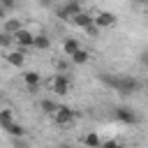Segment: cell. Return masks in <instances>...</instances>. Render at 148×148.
<instances>
[{
  "label": "cell",
  "mask_w": 148,
  "mask_h": 148,
  "mask_svg": "<svg viewBox=\"0 0 148 148\" xmlns=\"http://www.w3.org/2000/svg\"><path fill=\"white\" fill-rule=\"evenodd\" d=\"M102 81L109 83L111 88H116V92H120V95H134L139 90V81L132 76H111V79L102 76Z\"/></svg>",
  "instance_id": "obj_1"
},
{
  "label": "cell",
  "mask_w": 148,
  "mask_h": 148,
  "mask_svg": "<svg viewBox=\"0 0 148 148\" xmlns=\"http://www.w3.org/2000/svg\"><path fill=\"white\" fill-rule=\"evenodd\" d=\"M53 123L60 125V127L72 125V123H74V111H72L69 106H65V104H58V111L53 113Z\"/></svg>",
  "instance_id": "obj_2"
},
{
  "label": "cell",
  "mask_w": 148,
  "mask_h": 148,
  "mask_svg": "<svg viewBox=\"0 0 148 148\" xmlns=\"http://www.w3.org/2000/svg\"><path fill=\"white\" fill-rule=\"evenodd\" d=\"M81 12H83V9H81L79 2H65L62 7L56 9V14H58L60 18H65V21H72V18H74L76 14H81Z\"/></svg>",
  "instance_id": "obj_3"
},
{
  "label": "cell",
  "mask_w": 148,
  "mask_h": 148,
  "mask_svg": "<svg viewBox=\"0 0 148 148\" xmlns=\"http://www.w3.org/2000/svg\"><path fill=\"white\" fill-rule=\"evenodd\" d=\"M51 86H53V92H56V95H67V92H69V76L60 72V74L53 76V83H51Z\"/></svg>",
  "instance_id": "obj_4"
},
{
  "label": "cell",
  "mask_w": 148,
  "mask_h": 148,
  "mask_svg": "<svg viewBox=\"0 0 148 148\" xmlns=\"http://www.w3.org/2000/svg\"><path fill=\"white\" fill-rule=\"evenodd\" d=\"M14 44H16V46H23V49H25V46H32V44H35V35H32L28 28H21V30L14 35Z\"/></svg>",
  "instance_id": "obj_5"
},
{
  "label": "cell",
  "mask_w": 148,
  "mask_h": 148,
  "mask_svg": "<svg viewBox=\"0 0 148 148\" xmlns=\"http://www.w3.org/2000/svg\"><path fill=\"white\" fill-rule=\"evenodd\" d=\"M69 23H74L76 28H81V30H86V28H90L92 23H95V16L92 14H88V12H81V14H76Z\"/></svg>",
  "instance_id": "obj_6"
},
{
  "label": "cell",
  "mask_w": 148,
  "mask_h": 148,
  "mask_svg": "<svg viewBox=\"0 0 148 148\" xmlns=\"http://www.w3.org/2000/svg\"><path fill=\"white\" fill-rule=\"evenodd\" d=\"M116 118H118L120 123H125V125H134V123H136V113H134L132 109H127V106H118V109H116Z\"/></svg>",
  "instance_id": "obj_7"
},
{
  "label": "cell",
  "mask_w": 148,
  "mask_h": 148,
  "mask_svg": "<svg viewBox=\"0 0 148 148\" xmlns=\"http://www.w3.org/2000/svg\"><path fill=\"white\" fill-rule=\"evenodd\" d=\"M95 25H97V28H111V25H116V14H111V12H99V14L95 16Z\"/></svg>",
  "instance_id": "obj_8"
},
{
  "label": "cell",
  "mask_w": 148,
  "mask_h": 148,
  "mask_svg": "<svg viewBox=\"0 0 148 148\" xmlns=\"http://www.w3.org/2000/svg\"><path fill=\"white\" fill-rule=\"evenodd\" d=\"M39 81H42V79H39L37 72H32V69H30V72H23V83H25V88H28L30 92H37Z\"/></svg>",
  "instance_id": "obj_9"
},
{
  "label": "cell",
  "mask_w": 148,
  "mask_h": 148,
  "mask_svg": "<svg viewBox=\"0 0 148 148\" xmlns=\"http://www.w3.org/2000/svg\"><path fill=\"white\" fill-rule=\"evenodd\" d=\"M79 49H81V44H79V39H76V37H65V39H62V53H65V56H69V58H72Z\"/></svg>",
  "instance_id": "obj_10"
},
{
  "label": "cell",
  "mask_w": 148,
  "mask_h": 148,
  "mask_svg": "<svg viewBox=\"0 0 148 148\" xmlns=\"http://www.w3.org/2000/svg\"><path fill=\"white\" fill-rule=\"evenodd\" d=\"M23 28V23H21V18H5V25H2V32H7V35H16L18 30Z\"/></svg>",
  "instance_id": "obj_11"
},
{
  "label": "cell",
  "mask_w": 148,
  "mask_h": 148,
  "mask_svg": "<svg viewBox=\"0 0 148 148\" xmlns=\"http://www.w3.org/2000/svg\"><path fill=\"white\" fill-rule=\"evenodd\" d=\"M16 120H14V113H12V109H0V127L2 130H7L9 125H14Z\"/></svg>",
  "instance_id": "obj_12"
},
{
  "label": "cell",
  "mask_w": 148,
  "mask_h": 148,
  "mask_svg": "<svg viewBox=\"0 0 148 148\" xmlns=\"http://www.w3.org/2000/svg\"><path fill=\"white\" fill-rule=\"evenodd\" d=\"M32 49H37V51H49V49H51V39H49L46 35H35Z\"/></svg>",
  "instance_id": "obj_13"
},
{
  "label": "cell",
  "mask_w": 148,
  "mask_h": 148,
  "mask_svg": "<svg viewBox=\"0 0 148 148\" xmlns=\"http://www.w3.org/2000/svg\"><path fill=\"white\" fill-rule=\"evenodd\" d=\"M5 58H7V62H9V65H14V67H23V62H25V58H23V53H21V51H9Z\"/></svg>",
  "instance_id": "obj_14"
},
{
  "label": "cell",
  "mask_w": 148,
  "mask_h": 148,
  "mask_svg": "<svg viewBox=\"0 0 148 148\" xmlns=\"http://www.w3.org/2000/svg\"><path fill=\"white\" fill-rule=\"evenodd\" d=\"M69 60H72L74 65H86V62L90 60V53H88L86 49H79V51H76V53H74V56L69 58Z\"/></svg>",
  "instance_id": "obj_15"
},
{
  "label": "cell",
  "mask_w": 148,
  "mask_h": 148,
  "mask_svg": "<svg viewBox=\"0 0 148 148\" xmlns=\"http://www.w3.org/2000/svg\"><path fill=\"white\" fill-rule=\"evenodd\" d=\"M39 106H42V111H44L46 116H53V113L58 111V104H56L53 99H42V102H39Z\"/></svg>",
  "instance_id": "obj_16"
},
{
  "label": "cell",
  "mask_w": 148,
  "mask_h": 148,
  "mask_svg": "<svg viewBox=\"0 0 148 148\" xmlns=\"http://www.w3.org/2000/svg\"><path fill=\"white\" fill-rule=\"evenodd\" d=\"M5 132H7V134H12V136H16V139L25 136V127H23L21 123H14V125H9V127H7Z\"/></svg>",
  "instance_id": "obj_17"
},
{
  "label": "cell",
  "mask_w": 148,
  "mask_h": 148,
  "mask_svg": "<svg viewBox=\"0 0 148 148\" xmlns=\"http://www.w3.org/2000/svg\"><path fill=\"white\" fill-rule=\"evenodd\" d=\"M83 143H86L88 148H99V146H102V141H99V136H97L95 132H88V134L83 136Z\"/></svg>",
  "instance_id": "obj_18"
},
{
  "label": "cell",
  "mask_w": 148,
  "mask_h": 148,
  "mask_svg": "<svg viewBox=\"0 0 148 148\" xmlns=\"http://www.w3.org/2000/svg\"><path fill=\"white\" fill-rule=\"evenodd\" d=\"M12 44H14V37L0 30V49H7V46H12Z\"/></svg>",
  "instance_id": "obj_19"
},
{
  "label": "cell",
  "mask_w": 148,
  "mask_h": 148,
  "mask_svg": "<svg viewBox=\"0 0 148 148\" xmlns=\"http://www.w3.org/2000/svg\"><path fill=\"white\" fill-rule=\"evenodd\" d=\"M99 148H120V143H118L116 139H109V141H102Z\"/></svg>",
  "instance_id": "obj_20"
},
{
  "label": "cell",
  "mask_w": 148,
  "mask_h": 148,
  "mask_svg": "<svg viewBox=\"0 0 148 148\" xmlns=\"http://www.w3.org/2000/svg\"><path fill=\"white\" fill-rule=\"evenodd\" d=\"M86 32H88V35H92V37H97V35H99V28H97V25L92 23L90 28H86Z\"/></svg>",
  "instance_id": "obj_21"
},
{
  "label": "cell",
  "mask_w": 148,
  "mask_h": 148,
  "mask_svg": "<svg viewBox=\"0 0 148 148\" xmlns=\"http://www.w3.org/2000/svg\"><path fill=\"white\" fill-rule=\"evenodd\" d=\"M0 7H2L5 12H7V9H14V2H12V0H5V2H2Z\"/></svg>",
  "instance_id": "obj_22"
},
{
  "label": "cell",
  "mask_w": 148,
  "mask_h": 148,
  "mask_svg": "<svg viewBox=\"0 0 148 148\" xmlns=\"http://www.w3.org/2000/svg\"><path fill=\"white\" fill-rule=\"evenodd\" d=\"M141 65L148 69V51H143V56H141Z\"/></svg>",
  "instance_id": "obj_23"
},
{
  "label": "cell",
  "mask_w": 148,
  "mask_h": 148,
  "mask_svg": "<svg viewBox=\"0 0 148 148\" xmlns=\"http://www.w3.org/2000/svg\"><path fill=\"white\" fill-rule=\"evenodd\" d=\"M0 21H5V9L0 7Z\"/></svg>",
  "instance_id": "obj_24"
},
{
  "label": "cell",
  "mask_w": 148,
  "mask_h": 148,
  "mask_svg": "<svg viewBox=\"0 0 148 148\" xmlns=\"http://www.w3.org/2000/svg\"><path fill=\"white\" fill-rule=\"evenodd\" d=\"M60 148H72V146H67V143H65V146H60Z\"/></svg>",
  "instance_id": "obj_25"
},
{
  "label": "cell",
  "mask_w": 148,
  "mask_h": 148,
  "mask_svg": "<svg viewBox=\"0 0 148 148\" xmlns=\"http://www.w3.org/2000/svg\"><path fill=\"white\" fill-rule=\"evenodd\" d=\"M146 90H148V83H146Z\"/></svg>",
  "instance_id": "obj_26"
}]
</instances>
